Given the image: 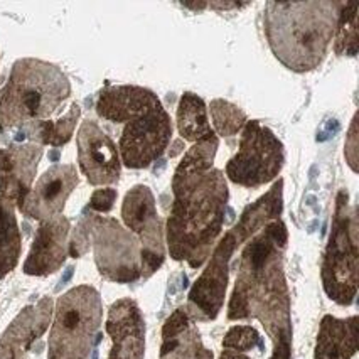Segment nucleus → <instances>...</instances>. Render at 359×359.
Listing matches in <instances>:
<instances>
[{
  "label": "nucleus",
  "mask_w": 359,
  "mask_h": 359,
  "mask_svg": "<svg viewBox=\"0 0 359 359\" xmlns=\"http://www.w3.org/2000/svg\"><path fill=\"white\" fill-rule=\"evenodd\" d=\"M260 342V334L252 325H236L228 331L223 339V346L228 351H235V353H246V351L253 349L255 346Z\"/></svg>",
  "instance_id": "obj_26"
},
{
  "label": "nucleus",
  "mask_w": 359,
  "mask_h": 359,
  "mask_svg": "<svg viewBox=\"0 0 359 359\" xmlns=\"http://www.w3.org/2000/svg\"><path fill=\"white\" fill-rule=\"evenodd\" d=\"M161 359H212L186 309H177L164 324Z\"/></svg>",
  "instance_id": "obj_19"
},
{
  "label": "nucleus",
  "mask_w": 359,
  "mask_h": 359,
  "mask_svg": "<svg viewBox=\"0 0 359 359\" xmlns=\"http://www.w3.org/2000/svg\"><path fill=\"white\" fill-rule=\"evenodd\" d=\"M215 132L187 150L172 177L174 203L167 221L170 257L199 269L219 236L228 204L224 174L212 167L218 152Z\"/></svg>",
  "instance_id": "obj_1"
},
{
  "label": "nucleus",
  "mask_w": 359,
  "mask_h": 359,
  "mask_svg": "<svg viewBox=\"0 0 359 359\" xmlns=\"http://www.w3.org/2000/svg\"><path fill=\"white\" fill-rule=\"evenodd\" d=\"M287 228L270 221L245 246L228 319H258L273 342L270 359H292L290 297L283 273Z\"/></svg>",
  "instance_id": "obj_2"
},
{
  "label": "nucleus",
  "mask_w": 359,
  "mask_h": 359,
  "mask_svg": "<svg viewBox=\"0 0 359 359\" xmlns=\"http://www.w3.org/2000/svg\"><path fill=\"white\" fill-rule=\"evenodd\" d=\"M285 154L282 142L258 120L246 122L240 140V150L226 164L229 181L243 187L269 184L280 174Z\"/></svg>",
  "instance_id": "obj_8"
},
{
  "label": "nucleus",
  "mask_w": 359,
  "mask_h": 359,
  "mask_svg": "<svg viewBox=\"0 0 359 359\" xmlns=\"http://www.w3.org/2000/svg\"><path fill=\"white\" fill-rule=\"evenodd\" d=\"M346 157H348L349 165L353 167V170H358V115L353 118L351 123L348 142H346Z\"/></svg>",
  "instance_id": "obj_28"
},
{
  "label": "nucleus",
  "mask_w": 359,
  "mask_h": 359,
  "mask_svg": "<svg viewBox=\"0 0 359 359\" xmlns=\"http://www.w3.org/2000/svg\"><path fill=\"white\" fill-rule=\"evenodd\" d=\"M43 147L37 144L0 149V198L20 206L36 177Z\"/></svg>",
  "instance_id": "obj_14"
},
{
  "label": "nucleus",
  "mask_w": 359,
  "mask_h": 359,
  "mask_svg": "<svg viewBox=\"0 0 359 359\" xmlns=\"http://www.w3.org/2000/svg\"><path fill=\"white\" fill-rule=\"evenodd\" d=\"M210 110L212 123H215L219 137L236 135L238 132L243 130L246 122H248L245 111L240 107L226 102V100H212Z\"/></svg>",
  "instance_id": "obj_25"
},
{
  "label": "nucleus",
  "mask_w": 359,
  "mask_h": 359,
  "mask_svg": "<svg viewBox=\"0 0 359 359\" xmlns=\"http://www.w3.org/2000/svg\"><path fill=\"white\" fill-rule=\"evenodd\" d=\"M359 223L348 191H339L332 216L331 236L323 262V283L329 299L351 306L358 294Z\"/></svg>",
  "instance_id": "obj_6"
},
{
  "label": "nucleus",
  "mask_w": 359,
  "mask_h": 359,
  "mask_svg": "<svg viewBox=\"0 0 359 359\" xmlns=\"http://www.w3.org/2000/svg\"><path fill=\"white\" fill-rule=\"evenodd\" d=\"M172 137V122L164 107L127 123L120 139L122 162L128 169H145L164 154Z\"/></svg>",
  "instance_id": "obj_10"
},
{
  "label": "nucleus",
  "mask_w": 359,
  "mask_h": 359,
  "mask_svg": "<svg viewBox=\"0 0 359 359\" xmlns=\"http://www.w3.org/2000/svg\"><path fill=\"white\" fill-rule=\"evenodd\" d=\"M53 316L51 297L41 299L34 306L19 312L0 337V359H26L27 351L46 332Z\"/></svg>",
  "instance_id": "obj_17"
},
{
  "label": "nucleus",
  "mask_w": 359,
  "mask_h": 359,
  "mask_svg": "<svg viewBox=\"0 0 359 359\" xmlns=\"http://www.w3.org/2000/svg\"><path fill=\"white\" fill-rule=\"evenodd\" d=\"M107 332L114 341L108 359H144L145 323L135 300H116L110 307Z\"/></svg>",
  "instance_id": "obj_16"
},
{
  "label": "nucleus",
  "mask_w": 359,
  "mask_h": 359,
  "mask_svg": "<svg viewBox=\"0 0 359 359\" xmlns=\"http://www.w3.org/2000/svg\"><path fill=\"white\" fill-rule=\"evenodd\" d=\"M91 246L100 273L108 280L128 283L142 277L140 246L116 219L85 211L73 229L68 252L73 258H79Z\"/></svg>",
  "instance_id": "obj_5"
},
{
  "label": "nucleus",
  "mask_w": 359,
  "mask_h": 359,
  "mask_svg": "<svg viewBox=\"0 0 359 359\" xmlns=\"http://www.w3.org/2000/svg\"><path fill=\"white\" fill-rule=\"evenodd\" d=\"M358 317L337 319L325 316L317 336L314 359H356Z\"/></svg>",
  "instance_id": "obj_20"
},
{
  "label": "nucleus",
  "mask_w": 359,
  "mask_h": 359,
  "mask_svg": "<svg viewBox=\"0 0 359 359\" xmlns=\"http://www.w3.org/2000/svg\"><path fill=\"white\" fill-rule=\"evenodd\" d=\"M179 135L187 142H198L212 133L206 103L194 93H184L177 107Z\"/></svg>",
  "instance_id": "obj_22"
},
{
  "label": "nucleus",
  "mask_w": 359,
  "mask_h": 359,
  "mask_svg": "<svg viewBox=\"0 0 359 359\" xmlns=\"http://www.w3.org/2000/svg\"><path fill=\"white\" fill-rule=\"evenodd\" d=\"M15 204L0 198V280L18 266L20 257V231L15 219Z\"/></svg>",
  "instance_id": "obj_21"
},
{
  "label": "nucleus",
  "mask_w": 359,
  "mask_h": 359,
  "mask_svg": "<svg viewBox=\"0 0 359 359\" xmlns=\"http://www.w3.org/2000/svg\"><path fill=\"white\" fill-rule=\"evenodd\" d=\"M79 115H81V108H79L78 103H74L73 107L69 108V111L65 116H61L56 122H39L34 123L31 128H29V133H31V139L37 142V145H51V147H62L65 144H68L71 140V135H73L74 128H76V123L79 120Z\"/></svg>",
  "instance_id": "obj_23"
},
{
  "label": "nucleus",
  "mask_w": 359,
  "mask_h": 359,
  "mask_svg": "<svg viewBox=\"0 0 359 359\" xmlns=\"http://www.w3.org/2000/svg\"><path fill=\"white\" fill-rule=\"evenodd\" d=\"M79 184V175L73 164L53 165L41 175L37 184L29 191L19 211L27 218L46 221L62 215L66 201Z\"/></svg>",
  "instance_id": "obj_13"
},
{
  "label": "nucleus",
  "mask_w": 359,
  "mask_h": 359,
  "mask_svg": "<svg viewBox=\"0 0 359 359\" xmlns=\"http://www.w3.org/2000/svg\"><path fill=\"white\" fill-rule=\"evenodd\" d=\"M122 216L125 224L140 238L142 277L149 278L164 263V233L156 199L147 186H135L125 196Z\"/></svg>",
  "instance_id": "obj_9"
},
{
  "label": "nucleus",
  "mask_w": 359,
  "mask_h": 359,
  "mask_svg": "<svg viewBox=\"0 0 359 359\" xmlns=\"http://www.w3.org/2000/svg\"><path fill=\"white\" fill-rule=\"evenodd\" d=\"M102 317V299L93 287L79 285L61 295L49 334L48 359H88Z\"/></svg>",
  "instance_id": "obj_7"
},
{
  "label": "nucleus",
  "mask_w": 359,
  "mask_h": 359,
  "mask_svg": "<svg viewBox=\"0 0 359 359\" xmlns=\"http://www.w3.org/2000/svg\"><path fill=\"white\" fill-rule=\"evenodd\" d=\"M116 199V191L115 189H98L91 194L90 204H88L86 211L93 212H108L111 211Z\"/></svg>",
  "instance_id": "obj_27"
},
{
  "label": "nucleus",
  "mask_w": 359,
  "mask_h": 359,
  "mask_svg": "<svg viewBox=\"0 0 359 359\" xmlns=\"http://www.w3.org/2000/svg\"><path fill=\"white\" fill-rule=\"evenodd\" d=\"M71 95L69 79L53 62L24 57L0 90V132L46 122Z\"/></svg>",
  "instance_id": "obj_4"
},
{
  "label": "nucleus",
  "mask_w": 359,
  "mask_h": 359,
  "mask_svg": "<svg viewBox=\"0 0 359 359\" xmlns=\"http://www.w3.org/2000/svg\"><path fill=\"white\" fill-rule=\"evenodd\" d=\"M219 359H250V358L241 353H235V351H223V354H221Z\"/></svg>",
  "instance_id": "obj_29"
},
{
  "label": "nucleus",
  "mask_w": 359,
  "mask_h": 359,
  "mask_svg": "<svg viewBox=\"0 0 359 359\" xmlns=\"http://www.w3.org/2000/svg\"><path fill=\"white\" fill-rule=\"evenodd\" d=\"M78 162L91 186L118 182L122 170L118 149L93 120H86L79 127Z\"/></svg>",
  "instance_id": "obj_12"
},
{
  "label": "nucleus",
  "mask_w": 359,
  "mask_h": 359,
  "mask_svg": "<svg viewBox=\"0 0 359 359\" xmlns=\"http://www.w3.org/2000/svg\"><path fill=\"white\" fill-rule=\"evenodd\" d=\"M344 2H269L265 32L277 60L292 71L316 69L336 36Z\"/></svg>",
  "instance_id": "obj_3"
},
{
  "label": "nucleus",
  "mask_w": 359,
  "mask_h": 359,
  "mask_svg": "<svg viewBox=\"0 0 359 359\" xmlns=\"http://www.w3.org/2000/svg\"><path fill=\"white\" fill-rule=\"evenodd\" d=\"M238 246L235 233L229 229L216 246L211 260L208 263L198 282L189 292L187 299V316L196 320H212L219 314L228 287L229 258Z\"/></svg>",
  "instance_id": "obj_11"
},
{
  "label": "nucleus",
  "mask_w": 359,
  "mask_h": 359,
  "mask_svg": "<svg viewBox=\"0 0 359 359\" xmlns=\"http://www.w3.org/2000/svg\"><path fill=\"white\" fill-rule=\"evenodd\" d=\"M162 107L154 91L142 86H107L100 91L97 111L102 118L114 123H130Z\"/></svg>",
  "instance_id": "obj_18"
},
{
  "label": "nucleus",
  "mask_w": 359,
  "mask_h": 359,
  "mask_svg": "<svg viewBox=\"0 0 359 359\" xmlns=\"http://www.w3.org/2000/svg\"><path fill=\"white\" fill-rule=\"evenodd\" d=\"M69 221L66 216H54L41 221L34 243L24 263V272L34 277H46L61 269L68 257Z\"/></svg>",
  "instance_id": "obj_15"
},
{
  "label": "nucleus",
  "mask_w": 359,
  "mask_h": 359,
  "mask_svg": "<svg viewBox=\"0 0 359 359\" xmlns=\"http://www.w3.org/2000/svg\"><path fill=\"white\" fill-rule=\"evenodd\" d=\"M359 4H342L337 20L334 53L337 56H356L358 54V24Z\"/></svg>",
  "instance_id": "obj_24"
}]
</instances>
